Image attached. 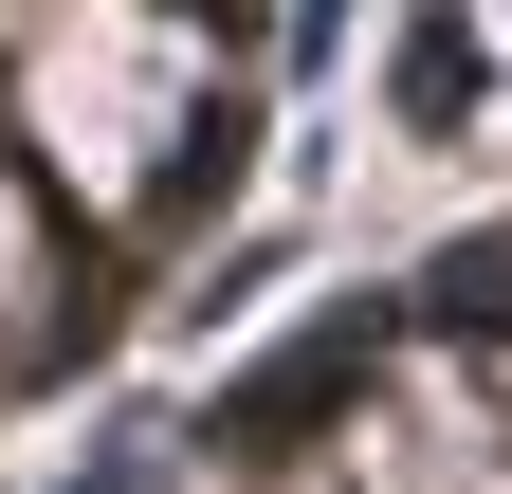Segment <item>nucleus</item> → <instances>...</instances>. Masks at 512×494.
Returning <instances> with one entry per match:
<instances>
[{
  "instance_id": "1",
  "label": "nucleus",
  "mask_w": 512,
  "mask_h": 494,
  "mask_svg": "<svg viewBox=\"0 0 512 494\" xmlns=\"http://www.w3.org/2000/svg\"><path fill=\"white\" fill-rule=\"evenodd\" d=\"M19 19L37 37H110V55H220L238 0H19ZM220 183H238V147H165L128 110L55 92L37 55H0V385L110 348V312H128L110 275L147 238H183Z\"/></svg>"
}]
</instances>
